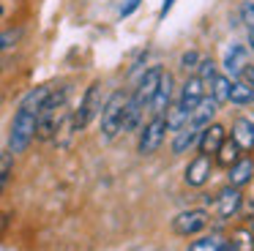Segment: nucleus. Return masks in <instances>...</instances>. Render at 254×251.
I'll list each match as a JSON object with an SVG mask.
<instances>
[{
    "instance_id": "nucleus-1",
    "label": "nucleus",
    "mask_w": 254,
    "mask_h": 251,
    "mask_svg": "<svg viewBox=\"0 0 254 251\" xmlns=\"http://www.w3.org/2000/svg\"><path fill=\"white\" fill-rule=\"evenodd\" d=\"M52 85H39L33 90H28L19 101L17 112L8 126V153H25L30 147V142L36 139V120H39V109L44 104V98L50 96Z\"/></svg>"
},
{
    "instance_id": "nucleus-2",
    "label": "nucleus",
    "mask_w": 254,
    "mask_h": 251,
    "mask_svg": "<svg viewBox=\"0 0 254 251\" xmlns=\"http://www.w3.org/2000/svg\"><path fill=\"white\" fill-rule=\"evenodd\" d=\"M66 101H68V87H52L50 96L44 98L36 120V136L39 139H52L55 131L61 128V120L66 115Z\"/></svg>"
},
{
    "instance_id": "nucleus-3",
    "label": "nucleus",
    "mask_w": 254,
    "mask_h": 251,
    "mask_svg": "<svg viewBox=\"0 0 254 251\" xmlns=\"http://www.w3.org/2000/svg\"><path fill=\"white\" fill-rule=\"evenodd\" d=\"M126 101L128 96L123 90H115L104 104H101V139L112 142L118 134L123 131V112H126Z\"/></svg>"
},
{
    "instance_id": "nucleus-4",
    "label": "nucleus",
    "mask_w": 254,
    "mask_h": 251,
    "mask_svg": "<svg viewBox=\"0 0 254 251\" xmlns=\"http://www.w3.org/2000/svg\"><path fill=\"white\" fill-rule=\"evenodd\" d=\"M101 112V82H93V85L85 90L79 107L74 109V118H71V128L74 131H82L93 123V118Z\"/></svg>"
},
{
    "instance_id": "nucleus-5",
    "label": "nucleus",
    "mask_w": 254,
    "mask_h": 251,
    "mask_svg": "<svg viewBox=\"0 0 254 251\" xmlns=\"http://www.w3.org/2000/svg\"><path fill=\"white\" fill-rule=\"evenodd\" d=\"M164 131H167L164 115H153V118L142 126V131H139V142H137L139 156H153L161 147V142H164Z\"/></svg>"
},
{
    "instance_id": "nucleus-6",
    "label": "nucleus",
    "mask_w": 254,
    "mask_h": 251,
    "mask_svg": "<svg viewBox=\"0 0 254 251\" xmlns=\"http://www.w3.org/2000/svg\"><path fill=\"white\" fill-rule=\"evenodd\" d=\"M210 216L208 210H202V207H194V210H183L178 213L175 218H172V232L181 235V238H191V235L202 232L205 227H208Z\"/></svg>"
},
{
    "instance_id": "nucleus-7",
    "label": "nucleus",
    "mask_w": 254,
    "mask_h": 251,
    "mask_svg": "<svg viewBox=\"0 0 254 251\" xmlns=\"http://www.w3.org/2000/svg\"><path fill=\"white\" fill-rule=\"evenodd\" d=\"M161 65H150L148 71L142 74V79L137 82V90H134V96H131V101L137 104V107H148L150 104V98H153V93H156V87H159V79H161Z\"/></svg>"
},
{
    "instance_id": "nucleus-8",
    "label": "nucleus",
    "mask_w": 254,
    "mask_h": 251,
    "mask_svg": "<svg viewBox=\"0 0 254 251\" xmlns=\"http://www.w3.org/2000/svg\"><path fill=\"white\" fill-rule=\"evenodd\" d=\"M241 207H243V194L235 186H227V188H221L219 194H216V213H219L221 218L238 216Z\"/></svg>"
},
{
    "instance_id": "nucleus-9",
    "label": "nucleus",
    "mask_w": 254,
    "mask_h": 251,
    "mask_svg": "<svg viewBox=\"0 0 254 251\" xmlns=\"http://www.w3.org/2000/svg\"><path fill=\"white\" fill-rule=\"evenodd\" d=\"M227 139V131L224 126L219 123H208L205 128H199V139H197V147L202 156H216V150L221 147V142Z\"/></svg>"
},
{
    "instance_id": "nucleus-10",
    "label": "nucleus",
    "mask_w": 254,
    "mask_h": 251,
    "mask_svg": "<svg viewBox=\"0 0 254 251\" xmlns=\"http://www.w3.org/2000/svg\"><path fill=\"white\" fill-rule=\"evenodd\" d=\"M205 98V87H202V82H199V76L194 74V76H189L186 82H183V87H181V98H178V107L181 109H186L189 115L194 112V107H197L199 101ZM191 120V118H189Z\"/></svg>"
},
{
    "instance_id": "nucleus-11",
    "label": "nucleus",
    "mask_w": 254,
    "mask_h": 251,
    "mask_svg": "<svg viewBox=\"0 0 254 251\" xmlns=\"http://www.w3.org/2000/svg\"><path fill=\"white\" fill-rule=\"evenodd\" d=\"M172 90H175V79H172V74H161L159 79V87H156L153 98H150V109H153V115H164L167 107L172 104Z\"/></svg>"
},
{
    "instance_id": "nucleus-12",
    "label": "nucleus",
    "mask_w": 254,
    "mask_h": 251,
    "mask_svg": "<svg viewBox=\"0 0 254 251\" xmlns=\"http://www.w3.org/2000/svg\"><path fill=\"white\" fill-rule=\"evenodd\" d=\"M210 169H213V161H210V156H202V153H199L197 158H191V161H189L186 175H183V178H186L189 186H202V183H208Z\"/></svg>"
},
{
    "instance_id": "nucleus-13",
    "label": "nucleus",
    "mask_w": 254,
    "mask_h": 251,
    "mask_svg": "<svg viewBox=\"0 0 254 251\" xmlns=\"http://www.w3.org/2000/svg\"><path fill=\"white\" fill-rule=\"evenodd\" d=\"M232 142L241 150H254V120L249 118H238L232 123Z\"/></svg>"
},
{
    "instance_id": "nucleus-14",
    "label": "nucleus",
    "mask_w": 254,
    "mask_h": 251,
    "mask_svg": "<svg viewBox=\"0 0 254 251\" xmlns=\"http://www.w3.org/2000/svg\"><path fill=\"white\" fill-rule=\"evenodd\" d=\"M230 186H235V188H243L246 183H252L254 178V161L252 158H238L235 164L230 167Z\"/></svg>"
},
{
    "instance_id": "nucleus-15",
    "label": "nucleus",
    "mask_w": 254,
    "mask_h": 251,
    "mask_svg": "<svg viewBox=\"0 0 254 251\" xmlns=\"http://www.w3.org/2000/svg\"><path fill=\"white\" fill-rule=\"evenodd\" d=\"M197 139H199V128H194V126H183V128L175 131L172 153H175V156H183V153H189L194 145H197Z\"/></svg>"
},
{
    "instance_id": "nucleus-16",
    "label": "nucleus",
    "mask_w": 254,
    "mask_h": 251,
    "mask_svg": "<svg viewBox=\"0 0 254 251\" xmlns=\"http://www.w3.org/2000/svg\"><path fill=\"white\" fill-rule=\"evenodd\" d=\"M219 112V104L213 101V98H202V101L194 107L191 112V120H189V126H194V128H205V126L213 120V115Z\"/></svg>"
},
{
    "instance_id": "nucleus-17",
    "label": "nucleus",
    "mask_w": 254,
    "mask_h": 251,
    "mask_svg": "<svg viewBox=\"0 0 254 251\" xmlns=\"http://www.w3.org/2000/svg\"><path fill=\"white\" fill-rule=\"evenodd\" d=\"M246 47H241V44H232L230 49L224 52V68L227 74H232V79H238V74H241V68L246 65Z\"/></svg>"
},
{
    "instance_id": "nucleus-18",
    "label": "nucleus",
    "mask_w": 254,
    "mask_h": 251,
    "mask_svg": "<svg viewBox=\"0 0 254 251\" xmlns=\"http://www.w3.org/2000/svg\"><path fill=\"white\" fill-rule=\"evenodd\" d=\"M230 87H232V79L230 76H224V74H216L213 76V82H210V98H213L216 104H224L227 98H230Z\"/></svg>"
},
{
    "instance_id": "nucleus-19",
    "label": "nucleus",
    "mask_w": 254,
    "mask_h": 251,
    "mask_svg": "<svg viewBox=\"0 0 254 251\" xmlns=\"http://www.w3.org/2000/svg\"><path fill=\"white\" fill-rule=\"evenodd\" d=\"M227 251H254V235L252 229H238L227 240Z\"/></svg>"
},
{
    "instance_id": "nucleus-20",
    "label": "nucleus",
    "mask_w": 254,
    "mask_h": 251,
    "mask_svg": "<svg viewBox=\"0 0 254 251\" xmlns=\"http://www.w3.org/2000/svg\"><path fill=\"white\" fill-rule=\"evenodd\" d=\"M241 153H243V150H241V147H238L232 139H224V142H221V147L216 150V161H219L221 167H232V164L241 158Z\"/></svg>"
},
{
    "instance_id": "nucleus-21",
    "label": "nucleus",
    "mask_w": 254,
    "mask_h": 251,
    "mask_svg": "<svg viewBox=\"0 0 254 251\" xmlns=\"http://www.w3.org/2000/svg\"><path fill=\"white\" fill-rule=\"evenodd\" d=\"M227 101H232V104H252L254 101V90L249 85H243L241 79H232V87H230V98Z\"/></svg>"
},
{
    "instance_id": "nucleus-22",
    "label": "nucleus",
    "mask_w": 254,
    "mask_h": 251,
    "mask_svg": "<svg viewBox=\"0 0 254 251\" xmlns=\"http://www.w3.org/2000/svg\"><path fill=\"white\" fill-rule=\"evenodd\" d=\"M11 172H14V153H0V196H3V191L8 188V183H11Z\"/></svg>"
},
{
    "instance_id": "nucleus-23",
    "label": "nucleus",
    "mask_w": 254,
    "mask_h": 251,
    "mask_svg": "<svg viewBox=\"0 0 254 251\" xmlns=\"http://www.w3.org/2000/svg\"><path fill=\"white\" fill-rule=\"evenodd\" d=\"M189 251H227V240L216 238V235H208V238H199L189 246Z\"/></svg>"
},
{
    "instance_id": "nucleus-24",
    "label": "nucleus",
    "mask_w": 254,
    "mask_h": 251,
    "mask_svg": "<svg viewBox=\"0 0 254 251\" xmlns=\"http://www.w3.org/2000/svg\"><path fill=\"white\" fill-rule=\"evenodd\" d=\"M219 74L216 71V63H213V58H202L197 63V76H199V82H202V87L208 90L210 87V82H213V76Z\"/></svg>"
},
{
    "instance_id": "nucleus-25",
    "label": "nucleus",
    "mask_w": 254,
    "mask_h": 251,
    "mask_svg": "<svg viewBox=\"0 0 254 251\" xmlns=\"http://www.w3.org/2000/svg\"><path fill=\"white\" fill-rule=\"evenodd\" d=\"M17 38H19V30H0V52L11 49L17 44Z\"/></svg>"
},
{
    "instance_id": "nucleus-26",
    "label": "nucleus",
    "mask_w": 254,
    "mask_h": 251,
    "mask_svg": "<svg viewBox=\"0 0 254 251\" xmlns=\"http://www.w3.org/2000/svg\"><path fill=\"white\" fill-rule=\"evenodd\" d=\"M241 16L249 27H254V0H246V3L241 5Z\"/></svg>"
},
{
    "instance_id": "nucleus-27",
    "label": "nucleus",
    "mask_w": 254,
    "mask_h": 251,
    "mask_svg": "<svg viewBox=\"0 0 254 251\" xmlns=\"http://www.w3.org/2000/svg\"><path fill=\"white\" fill-rule=\"evenodd\" d=\"M238 79H241L243 82V85H249V87H252V90H254V65H243V68H241V74H238Z\"/></svg>"
},
{
    "instance_id": "nucleus-28",
    "label": "nucleus",
    "mask_w": 254,
    "mask_h": 251,
    "mask_svg": "<svg viewBox=\"0 0 254 251\" xmlns=\"http://www.w3.org/2000/svg\"><path fill=\"white\" fill-rule=\"evenodd\" d=\"M197 63H199V55L197 52H194V49H191V52H186V55H183V58H181V65H183V68H197Z\"/></svg>"
},
{
    "instance_id": "nucleus-29",
    "label": "nucleus",
    "mask_w": 254,
    "mask_h": 251,
    "mask_svg": "<svg viewBox=\"0 0 254 251\" xmlns=\"http://www.w3.org/2000/svg\"><path fill=\"white\" fill-rule=\"evenodd\" d=\"M139 3H142V0H126V5L121 8V16H131L134 11L139 8Z\"/></svg>"
},
{
    "instance_id": "nucleus-30",
    "label": "nucleus",
    "mask_w": 254,
    "mask_h": 251,
    "mask_svg": "<svg viewBox=\"0 0 254 251\" xmlns=\"http://www.w3.org/2000/svg\"><path fill=\"white\" fill-rule=\"evenodd\" d=\"M172 3H175V0H164V5H161V8H159V16H167V14H170Z\"/></svg>"
},
{
    "instance_id": "nucleus-31",
    "label": "nucleus",
    "mask_w": 254,
    "mask_h": 251,
    "mask_svg": "<svg viewBox=\"0 0 254 251\" xmlns=\"http://www.w3.org/2000/svg\"><path fill=\"white\" fill-rule=\"evenodd\" d=\"M249 47L254 49V27H252V30H249Z\"/></svg>"
},
{
    "instance_id": "nucleus-32",
    "label": "nucleus",
    "mask_w": 254,
    "mask_h": 251,
    "mask_svg": "<svg viewBox=\"0 0 254 251\" xmlns=\"http://www.w3.org/2000/svg\"><path fill=\"white\" fill-rule=\"evenodd\" d=\"M3 68H6V63H3V58H0V71H3Z\"/></svg>"
},
{
    "instance_id": "nucleus-33",
    "label": "nucleus",
    "mask_w": 254,
    "mask_h": 251,
    "mask_svg": "<svg viewBox=\"0 0 254 251\" xmlns=\"http://www.w3.org/2000/svg\"><path fill=\"white\" fill-rule=\"evenodd\" d=\"M252 235H254V221H252Z\"/></svg>"
},
{
    "instance_id": "nucleus-34",
    "label": "nucleus",
    "mask_w": 254,
    "mask_h": 251,
    "mask_svg": "<svg viewBox=\"0 0 254 251\" xmlns=\"http://www.w3.org/2000/svg\"><path fill=\"white\" fill-rule=\"evenodd\" d=\"M0 16H3V5H0Z\"/></svg>"
}]
</instances>
